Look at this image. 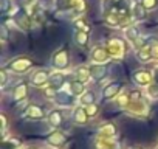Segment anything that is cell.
<instances>
[{"label":"cell","instance_id":"1","mask_svg":"<svg viewBox=\"0 0 158 149\" xmlns=\"http://www.w3.org/2000/svg\"><path fill=\"white\" fill-rule=\"evenodd\" d=\"M146 11H147V10L143 6L141 2L132 5V16H133L135 20H144V19L147 17V13H146Z\"/></svg>","mask_w":158,"mask_h":149},{"label":"cell","instance_id":"2","mask_svg":"<svg viewBox=\"0 0 158 149\" xmlns=\"http://www.w3.org/2000/svg\"><path fill=\"white\" fill-rule=\"evenodd\" d=\"M14 22L22 28V30H30V17L25 14V13H17L16 16H14Z\"/></svg>","mask_w":158,"mask_h":149},{"label":"cell","instance_id":"3","mask_svg":"<svg viewBox=\"0 0 158 149\" xmlns=\"http://www.w3.org/2000/svg\"><path fill=\"white\" fill-rule=\"evenodd\" d=\"M54 62L57 67H67L68 65V53L67 51H59L54 56Z\"/></svg>","mask_w":158,"mask_h":149},{"label":"cell","instance_id":"4","mask_svg":"<svg viewBox=\"0 0 158 149\" xmlns=\"http://www.w3.org/2000/svg\"><path fill=\"white\" fill-rule=\"evenodd\" d=\"M74 40H76V44L77 45H81V47H85L87 45V42H89V36H87V33L85 31H76L74 33Z\"/></svg>","mask_w":158,"mask_h":149},{"label":"cell","instance_id":"5","mask_svg":"<svg viewBox=\"0 0 158 149\" xmlns=\"http://www.w3.org/2000/svg\"><path fill=\"white\" fill-rule=\"evenodd\" d=\"M106 70H107V67H106V65H99V67H98V65H95V67H92V68H90V73L93 74L95 78H98V79H99V78H102L104 74H106Z\"/></svg>","mask_w":158,"mask_h":149},{"label":"cell","instance_id":"6","mask_svg":"<svg viewBox=\"0 0 158 149\" xmlns=\"http://www.w3.org/2000/svg\"><path fill=\"white\" fill-rule=\"evenodd\" d=\"M74 27H76L79 31H85V33L90 31V25H89L84 19H76V20H74Z\"/></svg>","mask_w":158,"mask_h":149},{"label":"cell","instance_id":"7","mask_svg":"<svg viewBox=\"0 0 158 149\" xmlns=\"http://www.w3.org/2000/svg\"><path fill=\"white\" fill-rule=\"evenodd\" d=\"M118 90H119V84H112V86H109V87L104 90V98H110V96H113Z\"/></svg>","mask_w":158,"mask_h":149},{"label":"cell","instance_id":"8","mask_svg":"<svg viewBox=\"0 0 158 149\" xmlns=\"http://www.w3.org/2000/svg\"><path fill=\"white\" fill-rule=\"evenodd\" d=\"M141 3H143V6L147 11H152V10H155L158 6V0H141Z\"/></svg>","mask_w":158,"mask_h":149},{"label":"cell","instance_id":"9","mask_svg":"<svg viewBox=\"0 0 158 149\" xmlns=\"http://www.w3.org/2000/svg\"><path fill=\"white\" fill-rule=\"evenodd\" d=\"M28 115L30 117H33V118H42L44 117V113H42V110H40V107H36V106H31L30 109H28Z\"/></svg>","mask_w":158,"mask_h":149},{"label":"cell","instance_id":"10","mask_svg":"<svg viewBox=\"0 0 158 149\" xmlns=\"http://www.w3.org/2000/svg\"><path fill=\"white\" fill-rule=\"evenodd\" d=\"M62 81H64L62 74H53V76L50 78V84H51L53 87H59V86L62 84Z\"/></svg>","mask_w":158,"mask_h":149},{"label":"cell","instance_id":"11","mask_svg":"<svg viewBox=\"0 0 158 149\" xmlns=\"http://www.w3.org/2000/svg\"><path fill=\"white\" fill-rule=\"evenodd\" d=\"M150 57V48H141L139 51H138V59L139 61H146V59H149Z\"/></svg>","mask_w":158,"mask_h":149},{"label":"cell","instance_id":"12","mask_svg":"<svg viewBox=\"0 0 158 149\" xmlns=\"http://www.w3.org/2000/svg\"><path fill=\"white\" fill-rule=\"evenodd\" d=\"M11 8V0H0V11H2L3 14L8 13Z\"/></svg>","mask_w":158,"mask_h":149},{"label":"cell","instance_id":"13","mask_svg":"<svg viewBox=\"0 0 158 149\" xmlns=\"http://www.w3.org/2000/svg\"><path fill=\"white\" fill-rule=\"evenodd\" d=\"M48 78H47V74L45 73H36V76L33 78V83L34 84H42V83H45Z\"/></svg>","mask_w":158,"mask_h":149},{"label":"cell","instance_id":"14","mask_svg":"<svg viewBox=\"0 0 158 149\" xmlns=\"http://www.w3.org/2000/svg\"><path fill=\"white\" fill-rule=\"evenodd\" d=\"M82 90H84V87H82V84L79 83V81H76V83H71V92H73L74 95L81 93Z\"/></svg>","mask_w":158,"mask_h":149},{"label":"cell","instance_id":"15","mask_svg":"<svg viewBox=\"0 0 158 149\" xmlns=\"http://www.w3.org/2000/svg\"><path fill=\"white\" fill-rule=\"evenodd\" d=\"M93 93L92 92H89L87 95H84V98H82V104H87V106H90V104H93Z\"/></svg>","mask_w":158,"mask_h":149},{"label":"cell","instance_id":"16","mask_svg":"<svg viewBox=\"0 0 158 149\" xmlns=\"http://www.w3.org/2000/svg\"><path fill=\"white\" fill-rule=\"evenodd\" d=\"M50 120H51V124H54V126H59L62 123V117H59L57 113H51L50 115Z\"/></svg>","mask_w":158,"mask_h":149},{"label":"cell","instance_id":"17","mask_svg":"<svg viewBox=\"0 0 158 149\" xmlns=\"http://www.w3.org/2000/svg\"><path fill=\"white\" fill-rule=\"evenodd\" d=\"M59 141H64V135H60V134H53V135L50 137V143L57 144Z\"/></svg>","mask_w":158,"mask_h":149},{"label":"cell","instance_id":"18","mask_svg":"<svg viewBox=\"0 0 158 149\" xmlns=\"http://www.w3.org/2000/svg\"><path fill=\"white\" fill-rule=\"evenodd\" d=\"M0 31H2V39L6 40V39H8V30H6V27L2 25V27H0Z\"/></svg>","mask_w":158,"mask_h":149},{"label":"cell","instance_id":"19","mask_svg":"<svg viewBox=\"0 0 158 149\" xmlns=\"http://www.w3.org/2000/svg\"><path fill=\"white\" fill-rule=\"evenodd\" d=\"M96 110H98V107H96V106H92V107H89V110H87V112H89V115H95V113H96ZM87 112H85V113H87Z\"/></svg>","mask_w":158,"mask_h":149},{"label":"cell","instance_id":"20","mask_svg":"<svg viewBox=\"0 0 158 149\" xmlns=\"http://www.w3.org/2000/svg\"><path fill=\"white\" fill-rule=\"evenodd\" d=\"M76 120H77V121H82V120H84V113H82V110H77V113H76Z\"/></svg>","mask_w":158,"mask_h":149},{"label":"cell","instance_id":"21","mask_svg":"<svg viewBox=\"0 0 158 149\" xmlns=\"http://www.w3.org/2000/svg\"><path fill=\"white\" fill-rule=\"evenodd\" d=\"M132 98H133V100H135V98L138 100V98H139V92H133V93H132Z\"/></svg>","mask_w":158,"mask_h":149},{"label":"cell","instance_id":"22","mask_svg":"<svg viewBox=\"0 0 158 149\" xmlns=\"http://www.w3.org/2000/svg\"><path fill=\"white\" fill-rule=\"evenodd\" d=\"M135 149H139V147H135Z\"/></svg>","mask_w":158,"mask_h":149}]
</instances>
